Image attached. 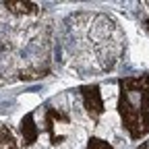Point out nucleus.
<instances>
[{"label": "nucleus", "instance_id": "1", "mask_svg": "<svg viewBox=\"0 0 149 149\" xmlns=\"http://www.w3.org/2000/svg\"><path fill=\"white\" fill-rule=\"evenodd\" d=\"M118 112L122 126L133 141L149 135V74L118 79Z\"/></svg>", "mask_w": 149, "mask_h": 149}, {"label": "nucleus", "instance_id": "2", "mask_svg": "<svg viewBox=\"0 0 149 149\" xmlns=\"http://www.w3.org/2000/svg\"><path fill=\"white\" fill-rule=\"evenodd\" d=\"M70 124H72V120H70V116L64 110H58V108H48L46 110L44 128L50 135L52 145H60L66 139V135L70 133Z\"/></svg>", "mask_w": 149, "mask_h": 149}, {"label": "nucleus", "instance_id": "3", "mask_svg": "<svg viewBox=\"0 0 149 149\" xmlns=\"http://www.w3.org/2000/svg\"><path fill=\"white\" fill-rule=\"evenodd\" d=\"M79 93H81V100H83V106H85V112L89 114V118L93 122H97L102 118V114L106 112L100 85H95V83L93 85H83V87H79Z\"/></svg>", "mask_w": 149, "mask_h": 149}, {"label": "nucleus", "instance_id": "4", "mask_svg": "<svg viewBox=\"0 0 149 149\" xmlns=\"http://www.w3.org/2000/svg\"><path fill=\"white\" fill-rule=\"evenodd\" d=\"M21 133H23V143H25L27 147L33 145V143L37 141V137H40V128H37L35 118H33L31 112L21 120Z\"/></svg>", "mask_w": 149, "mask_h": 149}, {"label": "nucleus", "instance_id": "5", "mask_svg": "<svg viewBox=\"0 0 149 149\" xmlns=\"http://www.w3.org/2000/svg\"><path fill=\"white\" fill-rule=\"evenodd\" d=\"M4 6L15 15H37V4L33 2H4Z\"/></svg>", "mask_w": 149, "mask_h": 149}, {"label": "nucleus", "instance_id": "6", "mask_svg": "<svg viewBox=\"0 0 149 149\" xmlns=\"http://www.w3.org/2000/svg\"><path fill=\"white\" fill-rule=\"evenodd\" d=\"M0 149H19L13 133L6 126H2V124H0Z\"/></svg>", "mask_w": 149, "mask_h": 149}, {"label": "nucleus", "instance_id": "7", "mask_svg": "<svg viewBox=\"0 0 149 149\" xmlns=\"http://www.w3.org/2000/svg\"><path fill=\"white\" fill-rule=\"evenodd\" d=\"M87 149H114V147H112L108 141L100 139V137H91L87 141Z\"/></svg>", "mask_w": 149, "mask_h": 149}, {"label": "nucleus", "instance_id": "8", "mask_svg": "<svg viewBox=\"0 0 149 149\" xmlns=\"http://www.w3.org/2000/svg\"><path fill=\"white\" fill-rule=\"evenodd\" d=\"M147 147H149V143H147V141H143V143H141V147H137V149H147Z\"/></svg>", "mask_w": 149, "mask_h": 149}, {"label": "nucleus", "instance_id": "9", "mask_svg": "<svg viewBox=\"0 0 149 149\" xmlns=\"http://www.w3.org/2000/svg\"><path fill=\"white\" fill-rule=\"evenodd\" d=\"M145 29L149 31V19H147V21H145Z\"/></svg>", "mask_w": 149, "mask_h": 149}]
</instances>
